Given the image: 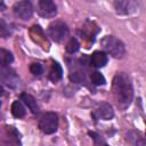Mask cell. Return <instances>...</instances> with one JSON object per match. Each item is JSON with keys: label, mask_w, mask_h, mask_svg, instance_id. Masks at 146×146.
I'll return each mask as SVG.
<instances>
[{"label": "cell", "mask_w": 146, "mask_h": 146, "mask_svg": "<svg viewBox=\"0 0 146 146\" xmlns=\"http://www.w3.org/2000/svg\"><path fill=\"white\" fill-rule=\"evenodd\" d=\"M0 34L2 38H7L10 35V31L8 29V25L6 24V22L2 18L0 19Z\"/></svg>", "instance_id": "obj_21"}, {"label": "cell", "mask_w": 146, "mask_h": 146, "mask_svg": "<svg viewBox=\"0 0 146 146\" xmlns=\"http://www.w3.org/2000/svg\"><path fill=\"white\" fill-rule=\"evenodd\" d=\"M90 80L95 86H104L106 83L105 76L98 71H95V72H92L90 74Z\"/></svg>", "instance_id": "obj_16"}, {"label": "cell", "mask_w": 146, "mask_h": 146, "mask_svg": "<svg viewBox=\"0 0 146 146\" xmlns=\"http://www.w3.org/2000/svg\"><path fill=\"white\" fill-rule=\"evenodd\" d=\"M21 100L27 106V108L32 112V114H38V112H39V106H38V104H36L35 98H34L32 95L26 94V92H23V94L21 95Z\"/></svg>", "instance_id": "obj_11"}, {"label": "cell", "mask_w": 146, "mask_h": 146, "mask_svg": "<svg viewBox=\"0 0 146 146\" xmlns=\"http://www.w3.org/2000/svg\"><path fill=\"white\" fill-rule=\"evenodd\" d=\"M127 140L133 146H145V138L141 137L139 131H129L125 136Z\"/></svg>", "instance_id": "obj_12"}, {"label": "cell", "mask_w": 146, "mask_h": 146, "mask_svg": "<svg viewBox=\"0 0 146 146\" xmlns=\"http://www.w3.org/2000/svg\"><path fill=\"white\" fill-rule=\"evenodd\" d=\"M114 8L119 15H129L136 11V9L138 8V2L130 1V0H125V1L119 0L114 2Z\"/></svg>", "instance_id": "obj_9"}, {"label": "cell", "mask_w": 146, "mask_h": 146, "mask_svg": "<svg viewBox=\"0 0 146 146\" xmlns=\"http://www.w3.org/2000/svg\"><path fill=\"white\" fill-rule=\"evenodd\" d=\"M70 79L73 81V82H76V83H83L86 82V78H84V73L81 72V71H74L70 74Z\"/></svg>", "instance_id": "obj_18"}, {"label": "cell", "mask_w": 146, "mask_h": 146, "mask_svg": "<svg viewBox=\"0 0 146 146\" xmlns=\"http://www.w3.org/2000/svg\"><path fill=\"white\" fill-rule=\"evenodd\" d=\"M36 11L43 18H52L57 14V7L54 1L40 0L36 3Z\"/></svg>", "instance_id": "obj_7"}, {"label": "cell", "mask_w": 146, "mask_h": 146, "mask_svg": "<svg viewBox=\"0 0 146 146\" xmlns=\"http://www.w3.org/2000/svg\"><path fill=\"white\" fill-rule=\"evenodd\" d=\"M1 82L9 89H17L21 84L19 76L10 67H1Z\"/></svg>", "instance_id": "obj_5"}, {"label": "cell", "mask_w": 146, "mask_h": 146, "mask_svg": "<svg viewBox=\"0 0 146 146\" xmlns=\"http://www.w3.org/2000/svg\"><path fill=\"white\" fill-rule=\"evenodd\" d=\"M145 139H146V133H145Z\"/></svg>", "instance_id": "obj_22"}, {"label": "cell", "mask_w": 146, "mask_h": 146, "mask_svg": "<svg viewBox=\"0 0 146 146\" xmlns=\"http://www.w3.org/2000/svg\"><path fill=\"white\" fill-rule=\"evenodd\" d=\"M92 116L95 119H100V120H112L114 116V110L111 104L102 103L92 111Z\"/></svg>", "instance_id": "obj_8"}, {"label": "cell", "mask_w": 146, "mask_h": 146, "mask_svg": "<svg viewBox=\"0 0 146 146\" xmlns=\"http://www.w3.org/2000/svg\"><path fill=\"white\" fill-rule=\"evenodd\" d=\"M30 72L34 75V76H40L43 73V66L40 63H33L30 66Z\"/></svg>", "instance_id": "obj_20"}, {"label": "cell", "mask_w": 146, "mask_h": 146, "mask_svg": "<svg viewBox=\"0 0 146 146\" xmlns=\"http://www.w3.org/2000/svg\"><path fill=\"white\" fill-rule=\"evenodd\" d=\"M13 10H14L15 16L21 18L22 21H29V19H31V17L33 15L32 3L30 1H27V0L15 2L14 7H13Z\"/></svg>", "instance_id": "obj_6"}, {"label": "cell", "mask_w": 146, "mask_h": 146, "mask_svg": "<svg viewBox=\"0 0 146 146\" xmlns=\"http://www.w3.org/2000/svg\"><path fill=\"white\" fill-rule=\"evenodd\" d=\"M14 60V56L10 51L6 50V49H1L0 50V63H1V67H7L9 64H11Z\"/></svg>", "instance_id": "obj_15"}, {"label": "cell", "mask_w": 146, "mask_h": 146, "mask_svg": "<svg viewBox=\"0 0 146 146\" xmlns=\"http://www.w3.org/2000/svg\"><path fill=\"white\" fill-rule=\"evenodd\" d=\"M112 91L114 99L121 110H125L130 106L133 98V88L128 74L120 72L114 75L112 82Z\"/></svg>", "instance_id": "obj_1"}, {"label": "cell", "mask_w": 146, "mask_h": 146, "mask_svg": "<svg viewBox=\"0 0 146 146\" xmlns=\"http://www.w3.org/2000/svg\"><path fill=\"white\" fill-rule=\"evenodd\" d=\"M100 44L106 54H110L114 58H122L125 54L124 43L114 35H106L100 40Z\"/></svg>", "instance_id": "obj_2"}, {"label": "cell", "mask_w": 146, "mask_h": 146, "mask_svg": "<svg viewBox=\"0 0 146 146\" xmlns=\"http://www.w3.org/2000/svg\"><path fill=\"white\" fill-rule=\"evenodd\" d=\"M89 136H91V138L94 140V146H110L98 133H96V132H89Z\"/></svg>", "instance_id": "obj_19"}, {"label": "cell", "mask_w": 146, "mask_h": 146, "mask_svg": "<svg viewBox=\"0 0 146 146\" xmlns=\"http://www.w3.org/2000/svg\"><path fill=\"white\" fill-rule=\"evenodd\" d=\"M80 49V43L75 38H71L66 44V51L68 54H74Z\"/></svg>", "instance_id": "obj_17"}, {"label": "cell", "mask_w": 146, "mask_h": 146, "mask_svg": "<svg viewBox=\"0 0 146 146\" xmlns=\"http://www.w3.org/2000/svg\"><path fill=\"white\" fill-rule=\"evenodd\" d=\"M48 34L52 41L59 43L68 35V27L62 21H56L48 26Z\"/></svg>", "instance_id": "obj_4"}, {"label": "cell", "mask_w": 146, "mask_h": 146, "mask_svg": "<svg viewBox=\"0 0 146 146\" xmlns=\"http://www.w3.org/2000/svg\"><path fill=\"white\" fill-rule=\"evenodd\" d=\"M107 54L105 51H100V50H97V51H94L92 55L90 56L89 58V62H90V65L96 67V68H100V67H104L106 64H107Z\"/></svg>", "instance_id": "obj_10"}, {"label": "cell", "mask_w": 146, "mask_h": 146, "mask_svg": "<svg viewBox=\"0 0 146 146\" xmlns=\"http://www.w3.org/2000/svg\"><path fill=\"white\" fill-rule=\"evenodd\" d=\"M62 78H63V68L57 62H54L49 71V79L55 83V82H58Z\"/></svg>", "instance_id": "obj_13"}, {"label": "cell", "mask_w": 146, "mask_h": 146, "mask_svg": "<svg viewBox=\"0 0 146 146\" xmlns=\"http://www.w3.org/2000/svg\"><path fill=\"white\" fill-rule=\"evenodd\" d=\"M10 111H11V114L17 119H21V117L25 116V114H26V110H25L24 105L22 104V102H19V100H15L11 104Z\"/></svg>", "instance_id": "obj_14"}, {"label": "cell", "mask_w": 146, "mask_h": 146, "mask_svg": "<svg viewBox=\"0 0 146 146\" xmlns=\"http://www.w3.org/2000/svg\"><path fill=\"white\" fill-rule=\"evenodd\" d=\"M39 128L46 135H52L58 128V116L54 112H47L42 114L39 120Z\"/></svg>", "instance_id": "obj_3"}]
</instances>
